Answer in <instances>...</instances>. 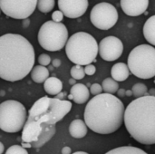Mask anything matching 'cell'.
<instances>
[{
    "label": "cell",
    "mask_w": 155,
    "mask_h": 154,
    "mask_svg": "<svg viewBox=\"0 0 155 154\" xmlns=\"http://www.w3.org/2000/svg\"><path fill=\"white\" fill-rule=\"evenodd\" d=\"M84 73L85 74L87 75H94L96 72V67L94 65V64H88V65H85V67L84 68Z\"/></svg>",
    "instance_id": "29"
},
{
    "label": "cell",
    "mask_w": 155,
    "mask_h": 154,
    "mask_svg": "<svg viewBox=\"0 0 155 154\" xmlns=\"http://www.w3.org/2000/svg\"><path fill=\"white\" fill-rule=\"evenodd\" d=\"M5 154H28L25 148L20 145H13L9 147Z\"/></svg>",
    "instance_id": "25"
},
{
    "label": "cell",
    "mask_w": 155,
    "mask_h": 154,
    "mask_svg": "<svg viewBox=\"0 0 155 154\" xmlns=\"http://www.w3.org/2000/svg\"><path fill=\"white\" fill-rule=\"evenodd\" d=\"M31 78L36 84H43L49 77V70L45 66L35 65L31 71Z\"/></svg>",
    "instance_id": "19"
},
{
    "label": "cell",
    "mask_w": 155,
    "mask_h": 154,
    "mask_svg": "<svg viewBox=\"0 0 155 154\" xmlns=\"http://www.w3.org/2000/svg\"><path fill=\"white\" fill-rule=\"evenodd\" d=\"M72 109L70 101L44 96L37 100L29 111L22 133L24 148H40L55 134V124Z\"/></svg>",
    "instance_id": "1"
},
{
    "label": "cell",
    "mask_w": 155,
    "mask_h": 154,
    "mask_svg": "<svg viewBox=\"0 0 155 154\" xmlns=\"http://www.w3.org/2000/svg\"><path fill=\"white\" fill-rule=\"evenodd\" d=\"M44 89L49 95H57L62 92L63 83L57 77H48L44 83Z\"/></svg>",
    "instance_id": "17"
},
{
    "label": "cell",
    "mask_w": 155,
    "mask_h": 154,
    "mask_svg": "<svg viewBox=\"0 0 155 154\" xmlns=\"http://www.w3.org/2000/svg\"><path fill=\"white\" fill-rule=\"evenodd\" d=\"M0 15H1V8H0Z\"/></svg>",
    "instance_id": "40"
},
{
    "label": "cell",
    "mask_w": 155,
    "mask_h": 154,
    "mask_svg": "<svg viewBox=\"0 0 155 154\" xmlns=\"http://www.w3.org/2000/svg\"><path fill=\"white\" fill-rule=\"evenodd\" d=\"M104 154H148L140 148L134 146H122L113 149Z\"/></svg>",
    "instance_id": "20"
},
{
    "label": "cell",
    "mask_w": 155,
    "mask_h": 154,
    "mask_svg": "<svg viewBox=\"0 0 155 154\" xmlns=\"http://www.w3.org/2000/svg\"><path fill=\"white\" fill-rule=\"evenodd\" d=\"M132 91H133L134 95L136 98H140V97L148 95V89H147V86H146L144 84H142V83H137V84H135L133 86Z\"/></svg>",
    "instance_id": "23"
},
{
    "label": "cell",
    "mask_w": 155,
    "mask_h": 154,
    "mask_svg": "<svg viewBox=\"0 0 155 154\" xmlns=\"http://www.w3.org/2000/svg\"><path fill=\"white\" fill-rule=\"evenodd\" d=\"M130 72L141 79L155 76V48L150 44H140L129 54L128 64Z\"/></svg>",
    "instance_id": "6"
},
{
    "label": "cell",
    "mask_w": 155,
    "mask_h": 154,
    "mask_svg": "<svg viewBox=\"0 0 155 154\" xmlns=\"http://www.w3.org/2000/svg\"><path fill=\"white\" fill-rule=\"evenodd\" d=\"M143 35L149 44L155 45V15L146 20L143 25Z\"/></svg>",
    "instance_id": "18"
},
{
    "label": "cell",
    "mask_w": 155,
    "mask_h": 154,
    "mask_svg": "<svg viewBox=\"0 0 155 154\" xmlns=\"http://www.w3.org/2000/svg\"><path fill=\"white\" fill-rule=\"evenodd\" d=\"M38 0H0L1 11L14 19H25L34 13Z\"/></svg>",
    "instance_id": "10"
},
{
    "label": "cell",
    "mask_w": 155,
    "mask_h": 154,
    "mask_svg": "<svg viewBox=\"0 0 155 154\" xmlns=\"http://www.w3.org/2000/svg\"><path fill=\"white\" fill-rule=\"evenodd\" d=\"M38 43L42 48L49 52L62 50L68 40V30L62 23L46 21L38 32Z\"/></svg>",
    "instance_id": "8"
},
{
    "label": "cell",
    "mask_w": 155,
    "mask_h": 154,
    "mask_svg": "<svg viewBox=\"0 0 155 154\" xmlns=\"http://www.w3.org/2000/svg\"><path fill=\"white\" fill-rule=\"evenodd\" d=\"M4 152H5V146H4V144L0 142V154H3Z\"/></svg>",
    "instance_id": "37"
},
{
    "label": "cell",
    "mask_w": 155,
    "mask_h": 154,
    "mask_svg": "<svg viewBox=\"0 0 155 154\" xmlns=\"http://www.w3.org/2000/svg\"><path fill=\"white\" fill-rule=\"evenodd\" d=\"M89 96L90 92L87 86L83 84H75L70 90V95H68V99L73 100L77 104H83L89 100Z\"/></svg>",
    "instance_id": "14"
},
{
    "label": "cell",
    "mask_w": 155,
    "mask_h": 154,
    "mask_svg": "<svg viewBox=\"0 0 155 154\" xmlns=\"http://www.w3.org/2000/svg\"><path fill=\"white\" fill-rule=\"evenodd\" d=\"M64 14L60 10H56L52 14V21L56 22V23H61L64 18Z\"/></svg>",
    "instance_id": "28"
},
{
    "label": "cell",
    "mask_w": 155,
    "mask_h": 154,
    "mask_svg": "<svg viewBox=\"0 0 155 154\" xmlns=\"http://www.w3.org/2000/svg\"><path fill=\"white\" fill-rule=\"evenodd\" d=\"M124 52V44L116 36H106L98 44V54L107 62H113L121 57Z\"/></svg>",
    "instance_id": "11"
},
{
    "label": "cell",
    "mask_w": 155,
    "mask_h": 154,
    "mask_svg": "<svg viewBox=\"0 0 155 154\" xmlns=\"http://www.w3.org/2000/svg\"><path fill=\"white\" fill-rule=\"evenodd\" d=\"M58 7L64 16L78 18L85 14L88 0H58Z\"/></svg>",
    "instance_id": "12"
},
{
    "label": "cell",
    "mask_w": 155,
    "mask_h": 154,
    "mask_svg": "<svg viewBox=\"0 0 155 154\" xmlns=\"http://www.w3.org/2000/svg\"><path fill=\"white\" fill-rule=\"evenodd\" d=\"M148 95H151V96H154L155 97V88H152L148 91Z\"/></svg>",
    "instance_id": "35"
},
{
    "label": "cell",
    "mask_w": 155,
    "mask_h": 154,
    "mask_svg": "<svg viewBox=\"0 0 155 154\" xmlns=\"http://www.w3.org/2000/svg\"><path fill=\"white\" fill-rule=\"evenodd\" d=\"M154 83H155V81H154Z\"/></svg>",
    "instance_id": "41"
},
{
    "label": "cell",
    "mask_w": 155,
    "mask_h": 154,
    "mask_svg": "<svg viewBox=\"0 0 155 154\" xmlns=\"http://www.w3.org/2000/svg\"><path fill=\"white\" fill-rule=\"evenodd\" d=\"M90 20L92 24L100 30H109L118 21V12L114 5L110 3L102 2L96 4L91 11Z\"/></svg>",
    "instance_id": "9"
},
{
    "label": "cell",
    "mask_w": 155,
    "mask_h": 154,
    "mask_svg": "<svg viewBox=\"0 0 155 154\" xmlns=\"http://www.w3.org/2000/svg\"><path fill=\"white\" fill-rule=\"evenodd\" d=\"M72 154H89L87 153V152H74V153Z\"/></svg>",
    "instance_id": "39"
},
{
    "label": "cell",
    "mask_w": 155,
    "mask_h": 154,
    "mask_svg": "<svg viewBox=\"0 0 155 154\" xmlns=\"http://www.w3.org/2000/svg\"><path fill=\"white\" fill-rule=\"evenodd\" d=\"M62 154H71L72 153V150H71V148L70 147H68V146H65V147H64L63 149H62Z\"/></svg>",
    "instance_id": "30"
},
{
    "label": "cell",
    "mask_w": 155,
    "mask_h": 154,
    "mask_svg": "<svg viewBox=\"0 0 155 154\" xmlns=\"http://www.w3.org/2000/svg\"><path fill=\"white\" fill-rule=\"evenodd\" d=\"M124 123L132 138L144 144H155V97L136 98L125 109Z\"/></svg>",
    "instance_id": "4"
},
{
    "label": "cell",
    "mask_w": 155,
    "mask_h": 154,
    "mask_svg": "<svg viewBox=\"0 0 155 154\" xmlns=\"http://www.w3.org/2000/svg\"><path fill=\"white\" fill-rule=\"evenodd\" d=\"M117 93H118L119 97H124V96H126V95H125L126 91H125L124 89H119V90L117 91Z\"/></svg>",
    "instance_id": "33"
},
{
    "label": "cell",
    "mask_w": 155,
    "mask_h": 154,
    "mask_svg": "<svg viewBox=\"0 0 155 154\" xmlns=\"http://www.w3.org/2000/svg\"><path fill=\"white\" fill-rule=\"evenodd\" d=\"M68 59L78 65H88L95 61L98 54V44L88 33L77 32L71 35L65 44Z\"/></svg>",
    "instance_id": "5"
},
{
    "label": "cell",
    "mask_w": 155,
    "mask_h": 154,
    "mask_svg": "<svg viewBox=\"0 0 155 154\" xmlns=\"http://www.w3.org/2000/svg\"><path fill=\"white\" fill-rule=\"evenodd\" d=\"M52 64H53V66L54 67H59L60 65H61V60L60 59H54L53 61H52Z\"/></svg>",
    "instance_id": "31"
},
{
    "label": "cell",
    "mask_w": 155,
    "mask_h": 154,
    "mask_svg": "<svg viewBox=\"0 0 155 154\" xmlns=\"http://www.w3.org/2000/svg\"><path fill=\"white\" fill-rule=\"evenodd\" d=\"M30 25V20L29 18H25V19H23V23H22V25L24 28H27Z\"/></svg>",
    "instance_id": "32"
},
{
    "label": "cell",
    "mask_w": 155,
    "mask_h": 154,
    "mask_svg": "<svg viewBox=\"0 0 155 154\" xmlns=\"http://www.w3.org/2000/svg\"><path fill=\"white\" fill-rule=\"evenodd\" d=\"M27 120L25 107L18 101L7 100L0 103V129L15 133L24 129Z\"/></svg>",
    "instance_id": "7"
},
{
    "label": "cell",
    "mask_w": 155,
    "mask_h": 154,
    "mask_svg": "<svg viewBox=\"0 0 155 154\" xmlns=\"http://www.w3.org/2000/svg\"><path fill=\"white\" fill-rule=\"evenodd\" d=\"M125 108L123 102L111 93H101L92 98L84 109V123L98 134H111L122 126Z\"/></svg>",
    "instance_id": "3"
},
{
    "label": "cell",
    "mask_w": 155,
    "mask_h": 154,
    "mask_svg": "<svg viewBox=\"0 0 155 154\" xmlns=\"http://www.w3.org/2000/svg\"><path fill=\"white\" fill-rule=\"evenodd\" d=\"M125 95H126V96H128V97L133 96V95H134L133 91H132V90H127V91H126V93H125Z\"/></svg>",
    "instance_id": "36"
},
{
    "label": "cell",
    "mask_w": 155,
    "mask_h": 154,
    "mask_svg": "<svg viewBox=\"0 0 155 154\" xmlns=\"http://www.w3.org/2000/svg\"><path fill=\"white\" fill-rule=\"evenodd\" d=\"M70 74H71L72 78H74L75 80H82L85 75L84 67L82 65H78V64H75L71 68Z\"/></svg>",
    "instance_id": "24"
},
{
    "label": "cell",
    "mask_w": 155,
    "mask_h": 154,
    "mask_svg": "<svg viewBox=\"0 0 155 154\" xmlns=\"http://www.w3.org/2000/svg\"><path fill=\"white\" fill-rule=\"evenodd\" d=\"M54 5H55L54 0H38L36 7L40 12L46 14L54 9Z\"/></svg>",
    "instance_id": "22"
},
{
    "label": "cell",
    "mask_w": 155,
    "mask_h": 154,
    "mask_svg": "<svg viewBox=\"0 0 155 154\" xmlns=\"http://www.w3.org/2000/svg\"><path fill=\"white\" fill-rule=\"evenodd\" d=\"M130 74H131L130 69L128 65L124 63H117L114 64L111 69L112 78L115 80L116 82L125 81L129 77Z\"/></svg>",
    "instance_id": "16"
},
{
    "label": "cell",
    "mask_w": 155,
    "mask_h": 154,
    "mask_svg": "<svg viewBox=\"0 0 155 154\" xmlns=\"http://www.w3.org/2000/svg\"><path fill=\"white\" fill-rule=\"evenodd\" d=\"M87 132H88V127L83 120L75 119L69 125V133L73 138L82 139L85 137Z\"/></svg>",
    "instance_id": "15"
},
{
    "label": "cell",
    "mask_w": 155,
    "mask_h": 154,
    "mask_svg": "<svg viewBox=\"0 0 155 154\" xmlns=\"http://www.w3.org/2000/svg\"><path fill=\"white\" fill-rule=\"evenodd\" d=\"M64 97H65V93H58L57 95H55V97L54 98H56V99H59V100H64Z\"/></svg>",
    "instance_id": "34"
},
{
    "label": "cell",
    "mask_w": 155,
    "mask_h": 154,
    "mask_svg": "<svg viewBox=\"0 0 155 154\" xmlns=\"http://www.w3.org/2000/svg\"><path fill=\"white\" fill-rule=\"evenodd\" d=\"M103 90L106 93H115L119 90V84L118 82L114 80L113 78H105L102 83Z\"/></svg>",
    "instance_id": "21"
},
{
    "label": "cell",
    "mask_w": 155,
    "mask_h": 154,
    "mask_svg": "<svg viewBox=\"0 0 155 154\" xmlns=\"http://www.w3.org/2000/svg\"><path fill=\"white\" fill-rule=\"evenodd\" d=\"M149 0H121V7L129 16H138L146 12Z\"/></svg>",
    "instance_id": "13"
},
{
    "label": "cell",
    "mask_w": 155,
    "mask_h": 154,
    "mask_svg": "<svg viewBox=\"0 0 155 154\" xmlns=\"http://www.w3.org/2000/svg\"><path fill=\"white\" fill-rule=\"evenodd\" d=\"M75 81H76L75 79H74V78H71V79L69 80V84H70L73 86V85H74V84H76V83H75Z\"/></svg>",
    "instance_id": "38"
},
{
    "label": "cell",
    "mask_w": 155,
    "mask_h": 154,
    "mask_svg": "<svg viewBox=\"0 0 155 154\" xmlns=\"http://www.w3.org/2000/svg\"><path fill=\"white\" fill-rule=\"evenodd\" d=\"M38 63L42 66H47L51 63V57L46 54H42L38 56Z\"/></svg>",
    "instance_id": "26"
},
{
    "label": "cell",
    "mask_w": 155,
    "mask_h": 154,
    "mask_svg": "<svg viewBox=\"0 0 155 154\" xmlns=\"http://www.w3.org/2000/svg\"><path fill=\"white\" fill-rule=\"evenodd\" d=\"M35 50L21 34H5L0 36V78L8 82L24 79L34 68Z\"/></svg>",
    "instance_id": "2"
},
{
    "label": "cell",
    "mask_w": 155,
    "mask_h": 154,
    "mask_svg": "<svg viewBox=\"0 0 155 154\" xmlns=\"http://www.w3.org/2000/svg\"><path fill=\"white\" fill-rule=\"evenodd\" d=\"M103 87L102 85H100L99 84H93L90 87V92L92 94H94V96L95 95H98V94H101L102 92H103Z\"/></svg>",
    "instance_id": "27"
}]
</instances>
